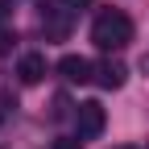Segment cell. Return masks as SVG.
I'll return each mask as SVG.
<instances>
[{
  "mask_svg": "<svg viewBox=\"0 0 149 149\" xmlns=\"http://www.w3.org/2000/svg\"><path fill=\"white\" fill-rule=\"evenodd\" d=\"M58 74L66 83H91L95 79V66H91L83 54H66V58H58Z\"/></svg>",
  "mask_w": 149,
  "mask_h": 149,
  "instance_id": "cell-3",
  "label": "cell"
},
{
  "mask_svg": "<svg viewBox=\"0 0 149 149\" xmlns=\"http://www.w3.org/2000/svg\"><path fill=\"white\" fill-rule=\"evenodd\" d=\"M74 120H79V137H83V141H91V137H100V133H104V124H108V112H104V104L87 100V104H79Z\"/></svg>",
  "mask_w": 149,
  "mask_h": 149,
  "instance_id": "cell-2",
  "label": "cell"
},
{
  "mask_svg": "<svg viewBox=\"0 0 149 149\" xmlns=\"http://www.w3.org/2000/svg\"><path fill=\"white\" fill-rule=\"evenodd\" d=\"M4 17H8V0H0V21H4Z\"/></svg>",
  "mask_w": 149,
  "mask_h": 149,
  "instance_id": "cell-8",
  "label": "cell"
},
{
  "mask_svg": "<svg viewBox=\"0 0 149 149\" xmlns=\"http://www.w3.org/2000/svg\"><path fill=\"white\" fill-rule=\"evenodd\" d=\"M120 149H133V145H120Z\"/></svg>",
  "mask_w": 149,
  "mask_h": 149,
  "instance_id": "cell-9",
  "label": "cell"
},
{
  "mask_svg": "<svg viewBox=\"0 0 149 149\" xmlns=\"http://www.w3.org/2000/svg\"><path fill=\"white\" fill-rule=\"evenodd\" d=\"M79 145H83V137H58L50 149H79Z\"/></svg>",
  "mask_w": 149,
  "mask_h": 149,
  "instance_id": "cell-6",
  "label": "cell"
},
{
  "mask_svg": "<svg viewBox=\"0 0 149 149\" xmlns=\"http://www.w3.org/2000/svg\"><path fill=\"white\" fill-rule=\"evenodd\" d=\"M17 79H21L25 87L42 83V79H46V54H25V58L17 62Z\"/></svg>",
  "mask_w": 149,
  "mask_h": 149,
  "instance_id": "cell-5",
  "label": "cell"
},
{
  "mask_svg": "<svg viewBox=\"0 0 149 149\" xmlns=\"http://www.w3.org/2000/svg\"><path fill=\"white\" fill-rule=\"evenodd\" d=\"M91 0H62V8H70V13H79V8H87Z\"/></svg>",
  "mask_w": 149,
  "mask_h": 149,
  "instance_id": "cell-7",
  "label": "cell"
},
{
  "mask_svg": "<svg viewBox=\"0 0 149 149\" xmlns=\"http://www.w3.org/2000/svg\"><path fill=\"white\" fill-rule=\"evenodd\" d=\"M124 79H128V66H124V62H116V58H104V62L95 66V83H100V87H108V91L124 87Z\"/></svg>",
  "mask_w": 149,
  "mask_h": 149,
  "instance_id": "cell-4",
  "label": "cell"
},
{
  "mask_svg": "<svg viewBox=\"0 0 149 149\" xmlns=\"http://www.w3.org/2000/svg\"><path fill=\"white\" fill-rule=\"evenodd\" d=\"M91 42H95L100 50H124L128 42H133V21L120 13V8H104L95 17V25H91Z\"/></svg>",
  "mask_w": 149,
  "mask_h": 149,
  "instance_id": "cell-1",
  "label": "cell"
}]
</instances>
